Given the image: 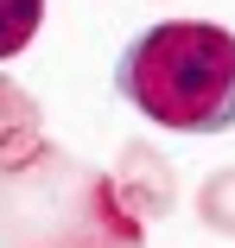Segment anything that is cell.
Returning a JSON list of instances; mask_svg holds the SVG:
<instances>
[{
	"instance_id": "cell-3",
	"label": "cell",
	"mask_w": 235,
	"mask_h": 248,
	"mask_svg": "<svg viewBox=\"0 0 235 248\" xmlns=\"http://www.w3.org/2000/svg\"><path fill=\"white\" fill-rule=\"evenodd\" d=\"M51 159V140H44V108L38 95L13 77H0V185L26 178Z\"/></svg>"
},
{
	"instance_id": "cell-1",
	"label": "cell",
	"mask_w": 235,
	"mask_h": 248,
	"mask_svg": "<svg viewBox=\"0 0 235 248\" xmlns=\"http://www.w3.org/2000/svg\"><path fill=\"white\" fill-rule=\"evenodd\" d=\"M115 95L165 134L235 127V32L216 19H159L115 58Z\"/></svg>"
},
{
	"instance_id": "cell-2",
	"label": "cell",
	"mask_w": 235,
	"mask_h": 248,
	"mask_svg": "<svg viewBox=\"0 0 235 248\" xmlns=\"http://www.w3.org/2000/svg\"><path fill=\"white\" fill-rule=\"evenodd\" d=\"M108 191H115V204L140 229H153V223H165L178 210V172H172V159L159 153V146H147V140H127L121 153H115Z\"/></svg>"
},
{
	"instance_id": "cell-5",
	"label": "cell",
	"mask_w": 235,
	"mask_h": 248,
	"mask_svg": "<svg viewBox=\"0 0 235 248\" xmlns=\"http://www.w3.org/2000/svg\"><path fill=\"white\" fill-rule=\"evenodd\" d=\"M197 223L216 235H235V166H216L197 185Z\"/></svg>"
},
{
	"instance_id": "cell-4",
	"label": "cell",
	"mask_w": 235,
	"mask_h": 248,
	"mask_svg": "<svg viewBox=\"0 0 235 248\" xmlns=\"http://www.w3.org/2000/svg\"><path fill=\"white\" fill-rule=\"evenodd\" d=\"M44 7L51 0H0V64L32 51V38L44 32Z\"/></svg>"
}]
</instances>
